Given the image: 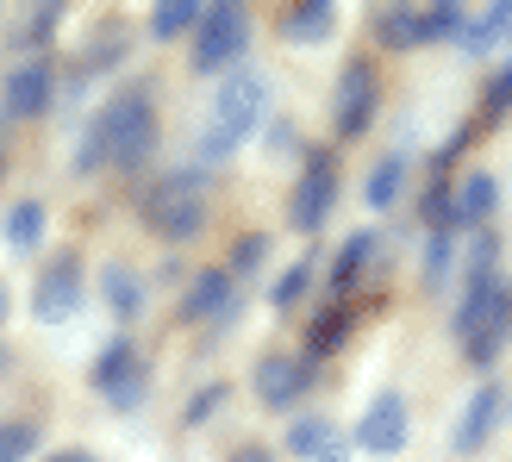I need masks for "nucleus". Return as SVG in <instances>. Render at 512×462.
I'll list each match as a JSON object with an SVG mask.
<instances>
[{"label":"nucleus","mask_w":512,"mask_h":462,"mask_svg":"<svg viewBox=\"0 0 512 462\" xmlns=\"http://www.w3.org/2000/svg\"><path fill=\"white\" fill-rule=\"evenodd\" d=\"M207 213H213V194H207V169H200V163L157 175V182L144 188V200H138V219L157 231L163 244H188V238H200Z\"/></svg>","instance_id":"1"},{"label":"nucleus","mask_w":512,"mask_h":462,"mask_svg":"<svg viewBox=\"0 0 512 462\" xmlns=\"http://www.w3.org/2000/svg\"><path fill=\"white\" fill-rule=\"evenodd\" d=\"M263 113H269V82L256 69H232L225 75V88H219V100H213V119H207V138H200V169H213V163H225L232 150L263 125Z\"/></svg>","instance_id":"2"},{"label":"nucleus","mask_w":512,"mask_h":462,"mask_svg":"<svg viewBox=\"0 0 512 462\" xmlns=\"http://www.w3.org/2000/svg\"><path fill=\"white\" fill-rule=\"evenodd\" d=\"M456 338H463V356L475 369H488L500 356V344L512 338V281L506 275H494L488 288H469L463 313H456Z\"/></svg>","instance_id":"3"},{"label":"nucleus","mask_w":512,"mask_h":462,"mask_svg":"<svg viewBox=\"0 0 512 462\" xmlns=\"http://www.w3.org/2000/svg\"><path fill=\"white\" fill-rule=\"evenodd\" d=\"M244 50H250V7H238V0H207V13L194 25V69L225 75V69H238Z\"/></svg>","instance_id":"4"},{"label":"nucleus","mask_w":512,"mask_h":462,"mask_svg":"<svg viewBox=\"0 0 512 462\" xmlns=\"http://www.w3.org/2000/svg\"><path fill=\"white\" fill-rule=\"evenodd\" d=\"M150 157H157V107H150V88H125L113 94V163L144 169Z\"/></svg>","instance_id":"5"},{"label":"nucleus","mask_w":512,"mask_h":462,"mask_svg":"<svg viewBox=\"0 0 512 462\" xmlns=\"http://www.w3.org/2000/svg\"><path fill=\"white\" fill-rule=\"evenodd\" d=\"M375 107H381V88H375V69L356 57L344 63L338 75V94H331V132L338 138H363L369 125H375Z\"/></svg>","instance_id":"6"},{"label":"nucleus","mask_w":512,"mask_h":462,"mask_svg":"<svg viewBox=\"0 0 512 462\" xmlns=\"http://www.w3.org/2000/svg\"><path fill=\"white\" fill-rule=\"evenodd\" d=\"M331 200H338V163L313 150V157H306V169H300V182H294L288 225H294V231H319L325 213H331Z\"/></svg>","instance_id":"7"},{"label":"nucleus","mask_w":512,"mask_h":462,"mask_svg":"<svg viewBox=\"0 0 512 462\" xmlns=\"http://www.w3.org/2000/svg\"><path fill=\"white\" fill-rule=\"evenodd\" d=\"M75 306H82V263L57 256V263H44L38 288H32V313H38V325H63Z\"/></svg>","instance_id":"8"},{"label":"nucleus","mask_w":512,"mask_h":462,"mask_svg":"<svg viewBox=\"0 0 512 462\" xmlns=\"http://www.w3.org/2000/svg\"><path fill=\"white\" fill-rule=\"evenodd\" d=\"M313 388V363L306 356H263L256 363V400L269 406V413H281V406H300V394Z\"/></svg>","instance_id":"9"},{"label":"nucleus","mask_w":512,"mask_h":462,"mask_svg":"<svg viewBox=\"0 0 512 462\" xmlns=\"http://www.w3.org/2000/svg\"><path fill=\"white\" fill-rule=\"evenodd\" d=\"M406 431H413V419H406V400L400 394H375L363 425H356V444H363L369 456H400L406 450Z\"/></svg>","instance_id":"10"},{"label":"nucleus","mask_w":512,"mask_h":462,"mask_svg":"<svg viewBox=\"0 0 512 462\" xmlns=\"http://www.w3.org/2000/svg\"><path fill=\"white\" fill-rule=\"evenodd\" d=\"M238 313V281L232 269H200L194 288L182 294V325H219Z\"/></svg>","instance_id":"11"},{"label":"nucleus","mask_w":512,"mask_h":462,"mask_svg":"<svg viewBox=\"0 0 512 462\" xmlns=\"http://www.w3.org/2000/svg\"><path fill=\"white\" fill-rule=\"evenodd\" d=\"M50 94H57V63L38 50V57H25V63L7 75V119H32V113H44Z\"/></svg>","instance_id":"12"},{"label":"nucleus","mask_w":512,"mask_h":462,"mask_svg":"<svg viewBox=\"0 0 512 462\" xmlns=\"http://www.w3.org/2000/svg\"><path fill=\"white\" fill-rule=\"evenodd\" d=\"M500 413H506V388H500V381H481V388H475V400H469V413H463V425H456V450H463V456H475L481 444L494 438Z\"/></svg>","instance_id":"13"},{"label":"nucleus","mask_w":512,"mask_h":462,"mask_svg":"<svg viewBox=\"0 0 512 462\" xmlns=\"http://www.w3.org/2000/svg\"><path fill=\"white\" fill-rule=\"evenodd\" d=\"M494 207H500V182H494L488 169H469L463 182L450 188V213H456V225H488Z\"/></svg>","instance_id":"14"},{"label":"nucleus","mask_w":512,"mask_h":462,"mask_svg":"<svg viewBox=\"0 0 512 462\" xmlns=\"http://www.w3.org/2000/svg\"><path fill=\"white\" fill-rule=\"evenodd\" d=\"M75 175H94V169H107L113 163V100L100 107L94 119H88V132H82V144H75Z\"/></svg>","instance_id":"15"},{"label":"nucleus","mask_w":512,"mask_h":462,"mask_svg":"<svg viewBox=\"0 0 512 462\" xmlns=\"http://www.w3.org/2000/svg\"><path fill=\"white\" fill-rule=\"evenodd\" d=\"M369 263H375V231H350L344 250L331 256V294H350L356 281H363Z\"/></svg>","instance_id":"16"},{"label":"nucleus","mask_w":512,"mask_h":462,"mask_svg":"<svg viewBox=\"0 0 512 462\" xmlns=\"http://www.w3.org/2000/svg\"><path fill=\"white\" fill-rule=\"evenodd\" d=\"M512 32V0H500V7H488L481 19H463V32H456V44L469 50V57H488V50Z\"/></svg>","instance_id":"17"},{"label":"nucleus","mask_w":512,"mask_h":462,"mask_svg":"<svg viewBox=\"0 0 512 462\" xmlns=\"http://www.w3.org/2000/svg\"><path fill=\"white\" fill-rule=\"evenodd\" d=\"M331 25H338V7H331V0H300V7L281 19V38L313 44V38H331Z\"/></svg>","instance_id":"18"},{"label":"nucleus","mask_w":512,"mask_h":462,"mask_svg":"<svg viewBox=\"0 0 512 462\" xmlns=\"http://www.w3.org/2000/svg\"><path fill=\"white\" fill-rule=\"evenodd\" d=\"M100 288H107V313H113V319H138V313H144V281L125 269V263H107Z\"/></svg>","instance_id":"19"},{"label":"nucleus","mask_w":512,"mask_h":462,"mask_svg":"<svg viewBox=\"0 0 512 462\" xmlns=\"http://www.w3.org/2000/svg\"><path fill=\"white\" fill-rule=\"evenodd\" d=\"M138 369H144V356L125 344V338H113L107 350H100V363H94V388H100V394H113V388H125V381H132Z\"/></svg>","instance_id":"20"},{"label":"nucleus","mask_w":512,"mask_h":462,"mask_svg":"<svg viewBox=\"0 0 512 462\" xmlns=\"http://www.w3.org/2000/svg\"><path fill=\"white\" fill-rule=\"evenodd\" d=\"M44 225H50L44 200H19V207H7V244H13L19 256H32V250L44 244Z\"/></svg>","instance_id":"21"},{"label":"nucleus","mask_w":512,"mask_h":462,"mask_svg":"<svg viewBox=\"0 0 512 462\" xmlns=\"http://www.w3.org/2000/svg\"><path fill=\"white\" fill-rule=\"evenodd\" d=\"M400 188H406V157L394 150V157H381V163L369 169V182H363V200H369L375 213H388L394 200H400Z\"/></svg>","instance_id":"22"},{"label":"nucleus","mask_w":512,"mask_h":462,"mask_svg":"<svg viewBox=\"0 0 512 462\" xmlns=\"http://www.w3.org/2000/svg\"><path fill=\"white\" fill-rule=\"evenodd\" d=\"M375 38H381V50H413L419 44V7H381Z\"/></svg>","instance_id":"23"},{"label":"nucleus","mask_w":512,"mask_h":462,"mask_svg":"<svg viewBox=\"0 0 512 462\" xmlns=\"http://www.w3.org/2000/svg\"><path fill=\"white\" fill-rule=\"evenodd\" d=\"M356 331V306H338V313H319L313 319V338H306V363H313V356H331L344 338Z\"/></svg>","instance_id":"24"},{"label":"nucleus","mask_w":512,"mask_h":462,"mask_svg":"<svg viewBox=\"0 0 512 462\" xmlns=\"http://www.w3.org/2000/svg\"><path fill=\"white\" fill-rule=\"evenodd\" d=\"M338 438V425H331L325 413H313V419H294L288 425V456H306V462H319V450Z\"/></svg>","instance_id":"25"},{"label":"nucleus","mask_w":512,"mask_h":462,"mask_svg":"<svg viewBox=\"0 0 512 462\" xmlns=\"http://www.w3.org/2000/svg\"><path fill=\"white\" fill-rule=\"evenodd\" d=\"M200 13H207V0H163L157 13H150V32L157 38H182L200 25Z\"/></svg>","instance_id":"26"},{"label":"nucleus","mask_w":512,"mask_h":462,"mask_svg":"<svg viewBox=\"0 0 512 462\" xmlns=\"http://www.w3.org/2000/svg\"><path fill=\"white\" fill-rule=\"evenodd\" d=\"M463 7H456V0H444V7H419V44H431V38H456L463 32Z\"/></svg>","instance_id":"27"},{"label":"nucleus","mask_w":512,"mask_h":462,"mask_svg":"<svg viewBox=\"0 0 512 462\" xmlns=\"http://www.w3.org/2000/svg\"><path fill=\"white\" fill-rule=\"evenodd\" d=\"M313 256H294V263H288V275H281L275 281V306H300L306 300V288H313Z\"/></svg>","instance_id":"28"},{"label":"nucleus","mask_w":512,"mask_h":462,"mask_svg":"<svg viewBox=\"0 0 512 462\" xmlns=\"http://www.w3.org/2000/svg\"><path fill=\"white\" fill-rule=\"evenodd\" d=\"M38 450V425L32 419H7L0 425V462H25Z\"/></svg>","instance_id":"29"},{"label":"nucleus","mask_w":512,"mask_h":462,"mask_svg":"<svg viewBox=\"0 0 512 462\" xmlns=\"http://www.w3.org/2000/svg\"><path fill=\"white\" fill-rule=\"evenodd\" d=\"M512 113V57H506V69H494V82H488V100H481V119H506Z\"/></svg>","instance_id":"30"},{"label":"nucleus","mask_w":512,"mask_h":462,"mask_svg":"<svg viewBox=\"0 0 512 462\" xmlns=\"http://www.w3.org/2000/svg\"><path fill=\"white\" fill-rule=\"evenodd\" d=\"M450 269H456V238H431L425 244V281H431V288H444Z\"/></svg>","instance_id":"31"},{"label":"nucleus","mask_w":512,"mask_h":462,"mask_svg":"<svg viewBox=\"0 0 512 462\" xmlns=\"http://www.w3.org/2000/svg\"><path fill=\"white\" fill-rule=\"evenodd\" d=\"M225 394H232V388H225V381H213V388H200V394L188 400V413H182V425H207V419L219 413V406H225Z\"/></svg>","instance_id":"32"},{"label":"nucleus","mask_w":512,"mask_h":462,"mask_svg":"<svg viewBox=\"0 0 512 462\" xmlns=\"http://www.w3.org/2000/svg\"><path fill=\"white\" fill-rule=\"evenodd\" d=\"M263 256H269V238H263V231H250V238H238V250H232V281H238V275H250L256 263H263Z\"/></svg>","instance_id":"33"},{"label":"nucleus","mask_w":512,"mask_h":462,"mask_svg":"<svg viewBox=\"0 0 512 462\" xmlns=\"http://www.w3.org/2000/svg\"><path fill=\"white\" fill-rule=\"evenodd\" d=\"M57 25H63V7H38L32 19H25V44H50Z\"/></svg>","instance_id":"34"},{"label":"nucleus","mask_w":512,"mask_h":462,"mask_svg":"<svg viewBox=\"0 0 512 462\" xmlns=\"http://www.w3.org/2000/svg\"><path fill=\"white\" fill-rule=\"evenodd\" d=\"M144 394H150V369H138V375H132V381H125V388H113V394H107V400H113V406H119V413H132V406H138V400H144Z\"/></svg>","instance_id":"35"},{"label":"nucleus","mask_w":512,"mask_h":462,"mask_svg":"<svg viewBox=\"0 0 512 462\" xmlns=\"http://www.w3.org/2000/svg\"><path fill=\"white\" fill-rule=\"evenodd\" d=\"M225 462H275V450H263V444H244V450H232Z\"/></svg>","instance_id":"36"},{"label":"nucleus","mask_w":512,"mask_h":462,"mask_svg":"<svg viewBox=\"0 0 512 462\" xmlns=\"http://www.w3.org/2000/svg\"><path fill=\"white\" fill-rule=\"evenodd\" d=\"M319 462H350V444H344V431H338V438H331V444L319 450Z\"/></svg>","instance_id":"37"},{"label":"nucleus","mask_w":512,"mask_h":462,"mask_svg":"<svg viewBox=\"0 0 512 462\" xmlns=\"http://www.w3.org/2000/svg\"><path fill=\"white\" fill-rule=\"evenodd\" d=\"M44 462H100L94 450H57V456H44Z\"/></svg>","instance_id":"38"},{"label":"nucleus","mask_w":512,"mask_h":462,"mask_svg":"<svg viewBox=\"0 0 512 462\" xmlns=\"http://www.w3.org/2000/svg\"><path fill=\"white\" fill-rule=\"evenodd\" d=\"M0 319H7V281H0Z\"/></svg>","instance_id":"39"}]
</instances>
